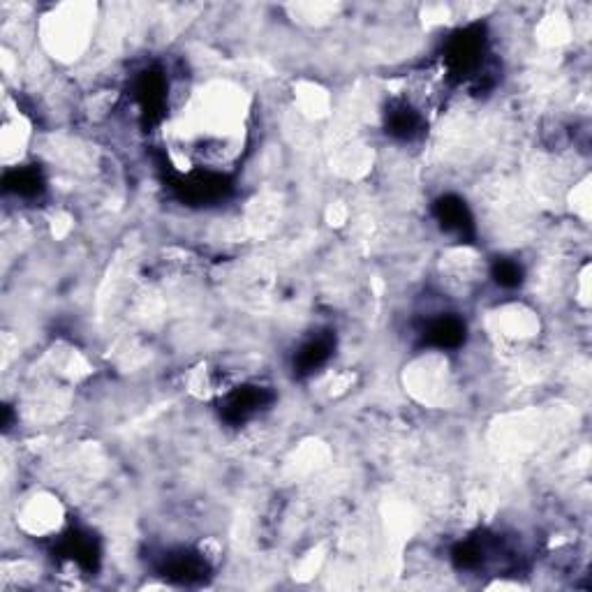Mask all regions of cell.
I'll use <instances>...</instances> for the list:
<instances>
[{
  "label": "cell",
  "mask_w": 592,
  "mask_h": 592,
  "mask_svg": "<svg viewBox=\"0 0 592 592\" xmlns=\"http://www.w3.org/2000/svg\"><path fill=\"white\" fill-rule=\"evenodd\" d=\"M488 35L484 26H465L444 42L442 68L447 77L454 81H468V84H481V77L488 68Z\"/></svg>",
  "instance_id": "obj_1"
},
{
  "label": "cell",
  "mask_w": 592,
  "mask_h": 592,
  "mask_svg": "<svg viewBox=\"0 0 592 592\" xmlns=\"http://www.w3.org/2000/svg\"><path fill=\"white\" fill-rule=\"evenodd\" d=\"M269 401L271 394L264 387H257V384H241V387H232L225 391L220 412L229 424L241 426L257 417V414L269 405Z\"/></svg>",
  "instance_id": "obj_2"
},
{
  "label": "cell",
  "mask_w": 592,
  "mask_h": 592,
  "mask_svg": "<svg viewBox=\"0 0 592 592\" xmlns=\"http://www.w3.org/2000/svg\"><path fill=\"white\" fill-rule=\"evenodd\" d=\"M384 128L394 139L410 142L424 128V109L414 100H394L384 114Z\"/></svg>",
  "instance_id": "obj_3"
},
{
  "label": "cell",
  "mask_w": 592,
  "mask_h": 592,
  "mask_svg": "<svg viewBox=\"0 0 592 592\" xmlns=\"http://www.w3.org/2000/svg\"><path fill=\"white\" fill-rule=\"evenodd\" d=\"M433 216L438 220L442 232L454 234L458 239H465L475 227V220H472V213L465 204V199L458 195H444L433 206Z\"/></svg>",
  "instance_id": "obj_4"
},
{
  "label": "cell",
  "mask_w": 592,
  "mask_h": 592,
  "mask_svg": "<svg viewBox=\"0 0 592 592\" xmlns=\"http://www.w3.org/2000/svg\"><path fill=\"white\" fill-rule=\"evenodd\" d=\"M468 327L458 315H438L426 324L424 343L435 350H458L465 343Z\"/></svg>",
  "instance_id": "obj_5"
},
{
  "label": "cell",
  "mask_w": 592,
  "mask_h": 592,
  "mask_svg": "<svg viewBox=\"0 0 592 592\" xmlns=\"http://www.w3.org/2000/svg\"><path fill=\"white\" fill-rule=\"evenodd\" d=\"M160 572L167 576V579L179 581V583H192L209 572V562L202 553L188 551V549H179L165 555L162 560Z\"/></svg>",
  "instance_id": "obj_6"
},
{
  "label": "cell",
  "mask_w": 592,
  "mask_h": 592,
  "mask_svg": "<svg viewBox=\"0 0 592 592\" xmlns=\"http://www.w3.org/2000/svg\"><path fill=\"white\" fill-rule=\"evenodd\" d=\"M61 558H65L72 565L79 569H95L100 560L98 542H95L93 535L81 530H70L68 535L61 539Z\"/></svg>",
  "instance_id": "obj_7"
},
{
  "label": "cell",
  "mask_w": 592,
  "mask_h": 592,
  "mask_svg": "<svg viewBox=\"0 0 592 592\" xmlns=\"http://www.w3.org/2000/svg\"><path fill=\"white\" fill-rule=\"evenodd\" d=\"M333 338L331 336H315L303 343L294 354V370L299 375H310L317 368H322L331 359Z\"/></svg>",
  "instance_id": "obj_8"
},
{
  "label": "cell",
  "mask_w": 592,
  "mask_h": 592,
  "mask_svg": "<svg viewBox=\"0 0 592 592\" xmlns=\"http://www.w3.org/2000/svg\"><path fill=\"white\" fill-rule=\"evenodd\" d=\"M5 190L19 199H35L44 192V176L37 167H14L5 174Z\"/></svg>",
  "instance_id": "obj_9"
},
{
  "label": "cell",
  "mask_w": 592,
  "mask_h": 592,
  "mask_svg": "<svg viewBox=\"0 0 592 592\" xmlns=\"http://www.w3.org/2000/svg\"><path fill=\"white\" fill-rule=\"evenodd\" d=\"M491 276L500 287H505V290H514V287L523 283V266L518 264L516 259L502 257L493 264Z\"/></svg>",
  "instance_id": "obj_10"
}]
</instances>
